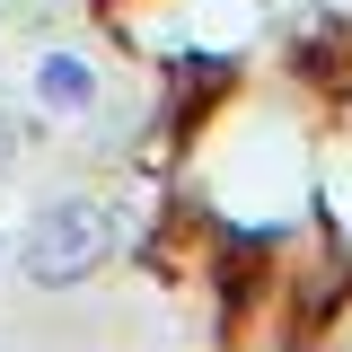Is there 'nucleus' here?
Listing matches in <instances>:
<instances>
[{
	"mask_svg": "<svg viewBox=\"0 0 352 352\" xmlns=\"http://www.w3.org/2000/svg\"><path fill=\"white\" fill-rule=\"evenodd\" d=\"M0 273H9V247H0Z\"/></svg>",
	"mask_w": 352,
	"mask_h": 352,
	"instance_id": "nucleus-4",
	"label": "nucleus"
},
{
	"mask_svg": "<svg viewBox=\"0 0 352 352\" xmlns=\"http://www.w3.org/2000/svg\"><path fill=\"white\" fill-rule=\"evenodd\" d=\"M106 256H115V212H106L97 194L44 203V212L27 220V238H18V273H27L36 291H80V282H97Z\"/></svg>",
	"mask_w": 352,
	"mask_h": 352,
	"instance_id": "nucleus-1",
	"label": "nucleus"
},
{
	"mask_svg": "<svg viewBox=\"0 0 352 352\" xmlns=\"http://www.w3.org/2000/svg\"><path fill=\"white\" fill-rule=\"evenodd\" d=\"M27 97H36V115H53V124H88V115H97V97H106V80H97V62H88V53L44 44L36 71H27Z\"/></svg>",
	"mask_w": 352,
	"mask_h": 352,
	"instance_id": "nucleus-2",
	"label": "nucleus"
},
{
	"mask_svg": "<svg viewBox=\"0 0 352 352\" xmlns=\"http://www.w3.org/2000/svg\"><path fill=\"white\" fill-rule=\"evenodd\" d=\"M18 150H27V124H18V115H9V106H0V176L18 168Z\"/></svg>",
	"mask_w": 352,
	"mask_h": 352,
	"instance_id": "nucleus-3",
	"label": "nucleus"
}]
</instances>
